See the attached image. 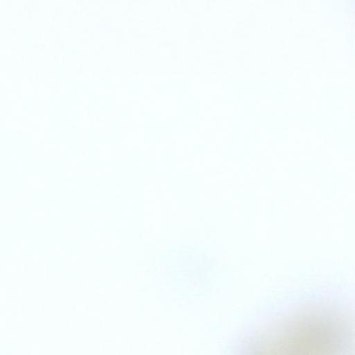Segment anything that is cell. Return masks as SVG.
<instances>
[{
    "instance_id": "cell-1",
    "label": "cell",
    "mask_w": 355,
    "mask_h": 355,
    "mask_svg": "<svg viewBox=\"0 0 355 355\" xmlns=\"http://www.w3.org/2000/svg\"><path fill=\"white\" fill-rule=\"evenodd\" d=\"M347 327L343 320L331 311L307 310L272 327L256 349L272 354H333L341 349L347 338Z\"/></svg>"
}]
</instances>
